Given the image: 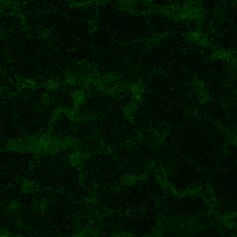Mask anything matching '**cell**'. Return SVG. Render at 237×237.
<instances>
[{"mask_svg": "<svg viewBox=\"0 0 237 237\" xmlns=\"http://www.w3.org/2000/svg\"><path fill=\"white\" fill-rule=\"evenodd\" d=\"M73 99H74V102L76 103L77 105L82 104L83 101V93L80 92V91H75L74 94H73Z\"/></svg>", "mask_w": 237, "mask_h": 237, "instance_id": "6da1fadb", "label": "cell"}, {"mask_svg": "<svg viewBox=\"0 0 237 237\" xmlns=\"http://www.w3.org/2000/svg\"><path fill=\"white\" fill-rule=\"evenodd\" d=\"M136 178L133 177V176H125V177L123 178V183H126V184H133L134 181H135Z\"/></svg>", "mask_w": 237, "mask_h": 237, "instance_id": "7a4b0ae2", "label": "cell"}]
</instances>
